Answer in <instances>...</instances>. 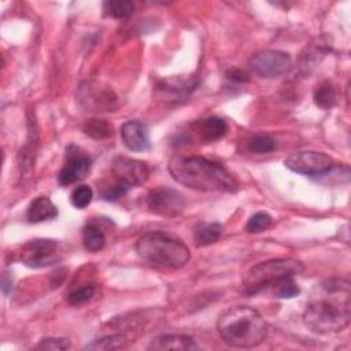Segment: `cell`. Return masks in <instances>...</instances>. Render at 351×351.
Here are the masks:
<instances>
[{
  "mask_svg": "<svg viewBox=\"0 0 351 351\" xmlns=\"http://www.w3.org/2000/svg\"><path fill=\"white\" fill-rule=\"evenodd\" d=\"M228 130V125L222 118L218 117H208L196 119L188 126L186 136L191 141H200V143H211L219 140L225 136Z\"/></svg>",
  "mask_w": 351,
  "mask_h": 351,
  "instance_id": "cell-13",
  "label": "cell"
},
{
  "mask_svg": "<svg viewBox=\"0 0 351 351\" xmlns=\"http://www.w3.org/2000/svg\"><path fill=\"white\" fill-rule=\"evenodd\" d=\"M273 223V218L266 211H258L250 217L245 225V230L250 233H259L269 229Z\"/></svg>",
  "mask_w": 351,
  "mask_h": 351,
  "instance_id": "cell-25",
  "label": "cell"
},
{
  "mask_svg": "<svg viewBox=\"0 0 351 351\" xmlns=\"http://www.w3.org/2000/svg\"><path fill=\"white\" fill-rule=\"evenodd\" d=\"M295 277H287L271 287L273 295L280 299H292L300 293V288L293 280Z\"/></svg>",
  "mask_w": 351,
  "mask_h": 351,
  "instance_id": "cell-24",
  "label": "cell"
},
{
  "mask_svg": "<svg viewBox=\"0 0 351 351\" xmlns=\"http://www.w3.org/2000/svg\"><path fill=\"white\" fill-rule=\"evenodd\" d=\"M121 137L126 148L134 152H144L151 147L148 126L140 121H126L121 126Z\"/></svg>",
  "mask_w": 351,
  "mask_h": 351,
  "instance_id": "cell-14",
  "label": "cell"
},
{
  "mask_svg": "<svg viewBox=\"0 0 351 351\" xmlns=\"http://www.w3.org/2000/svg\"><path fill=\"white\" fill-rule=\"evenodd\" d=\"M58 217V207L47 196L36 197L27 207L26 219L30 223L49 221Z\"/></svg>",
  "mask_w": 351,
  "mask_h": 351,
  "instance_id": "cell-17",
  "label": "cell"
},
{
  "mask_svg": "<svg viewBox=\"0 0 351 351\" xmlns=\"http://www.w3.org/2000/svg\"><path fill=\"white\" fill-rule=\"evenodd\" d=\"M169 173L181 185L200 192H234L236 178L221 163L203 156L174 155L169 160Z\"/></svg>",
  "mask_w": 351,
  "mask_h": 351,
  "instance_id": "cell-2",
  "label": "cell"
},
{
  "mask_svg": "<svg viewBox=\"0 0 351 351\" xmlns=\"http://www.w3.org/2000/svg\"><path fill=\"white\" fill-rule=\"evenodd\" d=\"M117 96L108 90V89H97L96 86H92L90 84H85V86L80 88L78 100L89 108H93V111H103L112 107V103L115 101Z\"/></svg>",
  "mask_w": 351,
  "mask_h": 351,
  "instance_id": "cell-15",
  "label": "cell"
},
{
  "mask_svg": "<svg viewBox=\"0 0 351 351\" xmlns=\"http://www.w3.org/2000/svg\"><path fill=\"white\" fill-rule=\"evenodd\" d=\"M145 204L151 213L165 218H173L184 211L185 199L178 191L169 186H160L148 192Z\"/></svg>",
  "mask_w": 351,
  "mask_h": 351,
  "instance_id": "cell-10",
  "label": "cell"
},
{
  "mask_svg": "<svg viewBox=\"0 0 351 351\" xmlns=\"http://www.w3.org/2000/svg\"><path fill=\"white\" fill-rule=\"evenodd\" d=\"M92 162L90 158L80 147L70 144L64 151V163L58 174V181L60 185H70L84 180L89 170Z\"/></svg>",
  "mask_w": 351,
  "mask_h": 351,
  "instance_id": "cell-12",
  "label": "cell"
},
{
  "mask_svg": "<svg viewBox=\"0 0 351 351\" xmlns=\"http://www.w3.org/2000/svg\"><path fill=\"white\" fill-rule=\"evenodd\" d=\"M134 11V4L128 0H107L103 3V15L115 18V19H125L129 18Z\"/></svg>",
  "mask_w": 351,
  "mask_h": 351,
  "instance_id": "cell-21",
  "label": "cell"
},
{
  "mask_svg": "<svg viewBox=\"0 0 351 351\" xmlns=\"http://www.w3.org/2000/svg\"><path fill=\"white\" fill-rule=\"evenodd\" d=\"M197 85L199 77L195 74L173 75L156 82L154 96L163 103L178 104L188 100Z\"/></svg>",
  "mask_w": 351,
  "mask_h": 351,
  "instance_id": "cell-7",
  "label": "cell"
},
{
  "mask_svg": "<svg viewBox=\"0 0 351 351\" xmlns=\"http://www.w3.org/2000/svg\"><path fill=\"white\" fill-rule=\"evenodd\" d=\"M111 130L112 128L107 121L97 119V118L88 119L82 126V132L95 140H103L110 137L112 133Z\"/></svg>",
  "mask_w": 351,
  "mask_h": 351,
  "instance_id": "cell-22",
  "label": "cell"
},
{
  "mask_svg": "<svg viewBox=\"0 0 351 351\" xmlns=\"http://www.w3.org/2000/svg\"><path fill=\"white\" fill-rule=\"evenodd\" d=\"M137 255L156 266L184 267L191 259L189 248L176 236L165 232H149L136 241Z\"/></svg>",
  "mask_w": 351,
  "mask_h": 351,
  "instance_id": "cell-4",
  "label": "cell"
},
{
  "mask_svg": "<svg viewBox=\"0 0 351 351\" xmlns=\"http://www.w3.org/2000/svg\"><path fill=\"white\" fill-rule=\"evenodd\" d=\"M126 341L128 339L125 335L117 333V335H108V336L96 339L92 343L86 344L85 348L86 350H117V348L125 347Z\"/></svg>",
  "mask_w": 351,
  "mask_h": 351,
  "instance_id": "cell-23",
  "label": "cell"
},
{
  "mask_svg": "<svg viewBox=\"0 0 351 351\" xmlns=\"http://www.w3.org/2000/svg\"><path fill=\"white\" fill-rule=\"evenodd\" d=\"M93 199V191L89 185H78L77 188L73 189L71 195H70V202L75 208H85L90 204Z\"/></svg>",
  "mask_w": 351,
  "mask_h": 351,
  "instance_id": "cell-26",
  "label": "cell"
},
{
  "mask_svg": "<svg viewBox=\"0 0 351 351\" xmlns=\"http://www.w3.org/2000/svg\"><path fill=\"white\" fill-rule=\"evenodd\" d=\"M276 143L269 136H255L248 143V149L254 154H269L274 151Z\"/></svg>",
  "mask_w": 351,
  "mask_h": 351,
  "instance_id": "cell-28",
  "label": "cell"
},
{
  "mask_svg": "<svg viewBox=\"0 0 351 351\" xmlns=\"http://www.w3.org/2000/svg\"><path fill=\"white\" fill-rule=\"evenodd\" d=\"M70 347H71V343H70L69 339H64V337H44L36 346V350L60 351V350H69Z\"/></svg>",
  "mask_w": 351,
  "mask_h": 351,
  "instance_id": "cell-29",
  "label": "cell"
},
{
  "mask_svg": "<svg viewBox=\"0 0 351 351\" xmlns=\"http://www.w3.org/2000/svg\"><path fill=\"white\" fill-rule=\"evenodd\" d=\"M284 165L287 169L291 171H295L298 174H304V176H324L329 173L335 162L333 159L318 151H299L292 155H289L285 160Z\"/></svg>",
  "mask_w": 351,
  "mask_h": 351,
  "instance_id": "cell-8",
  "label": "cell"
},
{
  "mask_svg": "<svg viewBox=\"0 0 351 351\" xmlns=\"http://www.w3.org/2000/svg\"><path fill=\"white\" fill-rule=\"evenodd\" d=\"M248 64L256 75L262 78H276L291 70L292 59L284 51L266 49L254 53Z\"/></svg>",
  "mask_w": 351,
  "mask_h": 351,
  "instance_id": "cell-9",
  "label": "cell"
},
{
  "mask_svg": "<svg viewBox=\"0 0 351 351\" xmlns=\"http://www.w3.org/2000/svg\"><path fill=\"white\" fill-rule=\"evenodd\" d=\"M351 318V284L343 277H330L318 287V295L303 313L304 325L315 333L328 335L346 329Z\"/></svg>",
  "mask_w": 351,
  "mask_h": 351,
  "instance_id": "cell-1",
  "label": "cell"
},
{
  "mask_svg": "<svg viewBox=\"0 0 351 351\" xmlns=\"http://www.w3.org/2000/svg\"><path fill=\"white\" fill-rule=\"evenodd\" d=\"M223 226L219 222H200L193 229V240L197 247L214 244L222 236Z\"/></svg>",
  "mask_w": 351,
  "mask_h": 351,
  "instance_id": "cell-18",
  "label": "cell"
},
{
  "mask_svg": "<svg viewBox=\"0 0 351 351\" xmlns=\"http://www.w3.org/2000/svg\"><path fill=\"white\" fill-rule=\"evenodd\" d=\"M314 103L322 110H330L337 103V92L332 82L325 81L314 90Z\"/></svg>",
  "mask_w": 351,
  "mask_h": 351,
  "instance_id": "cell-19",
  "label": "cell"
},
{
  "mask_svg": "<svg viewBox=\"0 0 351 351\" xmlns=\"http://www.w3.org/2000/svg\"><path fill=\"white\" fill-rule=\"evenodd\" d=\"M226 77L230 80V81H234V82H248L250 81V77L247 73H244L243 70L240 69H232L226 73Z\"/></svg>",
  "mask_w": 351,
  "mask_h": 351,
  "instance_id": "cell-30",
  "label": "cell"
},
{
  "mask_svg": "<svg viewBox=\"0 0 351 351\" xmlns=\"http://www.w3.org/2000/svg\"><path fill=\"white\" fill-rule=\"evenodd\" d=\"M217 329L225 344L237 348L255 347L267 335L265 318L248 306H233L223 311L218 318Z\"/></svg>",
  "mask_w": 351,
  "mask_h": 351,
  "instance_id": "cell-3",
  "label": "cell"
},
{
  "mask_svg": "<svg viewBox=\"0 0 351 351\" xmlns=\"http://www.w3.org/2000/svg\"><path fill=\"white\" fill-rule=\"evenodd\" d=\"M303 269V263L293 258H277L259 262L252 266L243 278L245 293L255 295L263 289L271 288L287 277L300 274Z\"/></svg>",
  "mask_w": 351,
  "mask_h": 351,
  "instance_id": "cell-5",
  "label": "cell"
},
{
  "mask_svg": "<svg viewBox=\"0 0 351 351\" xmlns=\"http://www.w3.org/2000/svg\"><path fill=\"white\" fill-rule=\"evenodd\" d=\"M111 173L115 182L129 189L143 185L149 177V169L145 162L128 156H115L111 163Z\"/></svg>",
  "mask_w": 351,
  "mask_h": 351,
  "instance_id": "cell-11",
  "label": "cell"
},
{
  "mask_svg": "<svg viewBox=\"0 0 351 351\" xmlns=\"http://www.w3.org/2000/svg\"><path fill=\"white\" fill-rule=\"evenodd\" d=\"M12 291V273L4 271L1 276V292L4 296H8Z\"/></svg>",
  "mask_w": 351,
  "mask_h": 351,
  "instance_id": "cell-31",
  "label": "cell"
},
{
  "mask_svg": "<svg viewBox=\"0 0 351 351\" xmlns=\"http://www.w3.org/2000/svg\"><path fill=\"white\" fill-rule=\"evenodd\" d=\"M149 350H181V351H192L199 350V344L186 335H160L155 337L148 346Z\"/></svg>",
  "mask_w": 351,
  "mask_h": 351,
  "instance_id": "cell-16",
  "label": "cell"
},
{
  "mask_svg": "<svg viewBox=\"0 0 351 351\" xmlns=\"http://www.w3.org/2000/svg\"><path fill=\"white\" fill-rule=\"evenodd\" d=\"M19 258L26 266L41 269L62 261V251L56 240L34 239L22 245Z\"/></svg>",
  "mask_w": 351,
  "mask_h": 351,
  "instance_id": "cell-6",
  "label": "cell"
},
{
  "mask_svg": "<svg viewBox=\"0 0 351 351\" xmlns=\"http://www.w3.org/2000/svg\"><path fill=\"white\" fill-rule=\"evenodd\" d=\"M82 243L86 251L97 252L103 250V247L106 245V236L100 230V228H97L93 223H89L82 230Z\"/></svg>",
  "mask_w": 351,
  "mask_h": 351,
  "instance_id": "cell-20",
  "label": "cell"
},
{
  "mask_svg": "<svg viewBox=\"0 0 351 351\" xmlns=\"http://www.w3.org/2000/svg\"><path fill=\"white\" fill-rule=\"evenodd\" d=\"M95 285L89 284V285H84V287H80L74 291H71L67 296V302L71 304V306H81L84 303H86L88 300L92 299V296L95 295Z\"/></svg>",
  "mask_w": 351,
  "mask_h": 351,
  "instance_id": "cell-27",
  "label": "cell"
}]
</instances>
